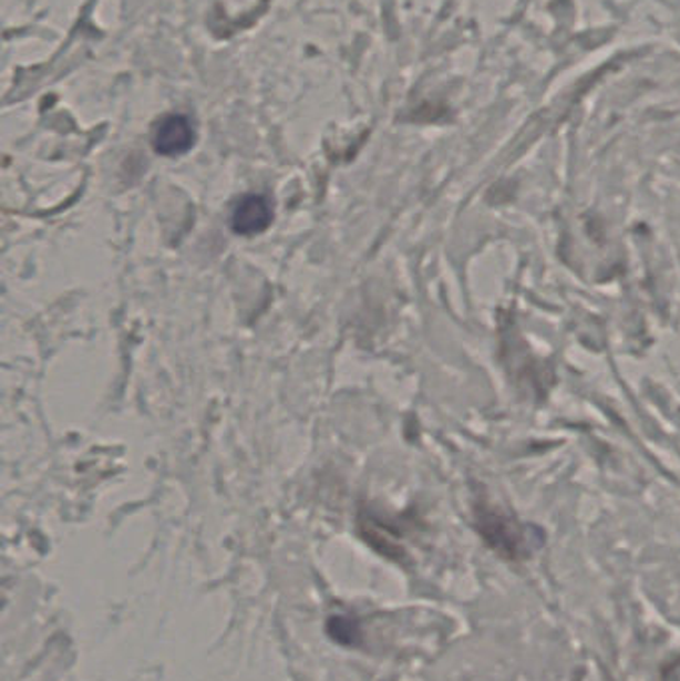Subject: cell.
Returning a JSON list of instances; mask_svg holds the SVG:
<instances>
[{
  "label": "cell",
  "mask_w": 680,
  "mask_h": 681,
  "mask_svg": "<svg viewBox=\"0 0 680 681\" xmlns=\"http://www.w3.org/2000/svg\"><path fill=\"white\" fill-rule=\"evenodd\" d=\"M664 681H680V662L669 665V670L664 673Z\"/></svg>",
  "instance_id": "cell-4"
},
{
  "label": "cell",
  "mask_w": 680,
  "mask_h": 681,
  "mask_svg": "<svg viewBox=\"0 0 680 681\" xmlns=\"http://www.w3.org/2000/svg\"><path fill=\"white\" fill-rule=\"evenodd\" d=\"M475 526L485 543L490 544L495 553L509 558L521 560L535 553L543 546L545 536L539 528L521 524L511 514L503 513L501 508H493L490 504L477 506L475 510Z\"/></svg>",
  "instance_id": "cell-1"
},
{
  "label": "cell",
  "mask_w": 680,
  "mask_h": 681,
  "mask_svg": "<svg viewBox=\"0 0 680 681\" xmlns=\"http://www.w3.org/2000/svg\"><path fill=\"white\" fill-rule=\"evenodd\" d=\"M274 221V208L270 199L261 194L241 196L230 214V227L238 236L251 237L264 234Z\"/></svg>",
  "instance_id": "cell-3"
},
{
  "label": "cell",
  "mask_w": 680,
  "mask_h": 681,
  "mask_svg": "<svg viewBox=\"0 0 680 681\" xmlns=\"http://www.w3.org/2000/svg\"><path fill=\"white\" fill-rule=\"evenodd\" d=\"M196 142V128L184 114H166L152 130V148L156 154L174 158L192 149Z\"/></svg>",
  "instance_id": "cell-2"
}]
</instances>
